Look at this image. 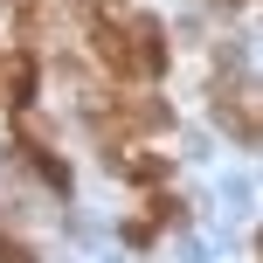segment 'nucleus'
Instances as JSON below:
<instances>
[{"label": "nucleus", "instance_id": "1", "mask_svg": "<svg viewBox=\"0 0 263 263\" xmlns=\"http://www.w3.org/2000/svg\"><path fill=\"white\" fill-rule=\"evenodd\" d=\"M125 173H132V180H159L166 166H159V159H125Z\"/></svg>", "mask_w": 263, "mask_h": 263}, {"label": "nucleus", "instance_id": "2", "mask_svg": "<svg viewBox=\"0 0 263 263\" xmlns=\"http://www.w3.org/2000/svg\"><path fill=\"white\" fill-rule=\"evenodd\" d=\"M0 263H35V256H28L21 242H0Z\"/></svg>", "mask_w": 263, "mask_h": 263}, {"label": "nucleus", "instance_id": "3", "mask_svg": "<svg viewBox=\"0 0 263 263\" xmlns=\"http://www.w3.org/2000/svg\"><path fill=\"white\" fill-rule=\"evenodd\" d=\"M111 7H118V0H83V14H90V21H104Z\"/></svg>", "mask_w": 263, "mask_h": 263}, {"label": "nucleus", "instance_id": "4", "mask_svg": "<svg viewBox=\"0 0 263 263\" xmlns=\"http://www.w3.org/2000/svg\"><path fill=\"white\" fill-rule=\"evenodd\" d=\"M222 7H242V0H222Z\"/></svg>", "mask_w": 263, "mask_h": 263}]
</instances>
